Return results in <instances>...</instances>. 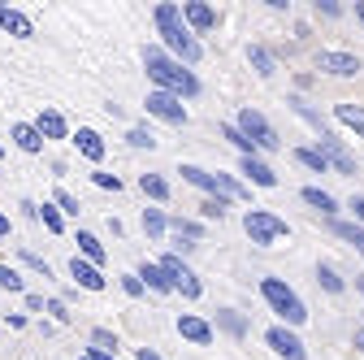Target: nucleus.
<instances>
[{"label": "nucleus", "mask_w": 364, "mask_h": 360, "mask_svg": "<svg viewBox=\"0 0 364 360\" xmlns=\"http://www.w3.org/2000/svg\"><path fill=\"white\" fill-rule=\"evenodd\" d=\"M144 70H148V78H152V87L156 92H169V96H178V100H196L200 96V78L182 65V61H173L161 43H144Z\"/></svg>", "instance_id": "f257e3e1"}, {"label": "nucleus", "mask_w": 364, "mask_h": 360, "mask_svg": "<svg viewBox=\"0 0 364 360\" xmlns=\"http://www.w3.org/2000/svg\"><path fill=\"white\" fill-rule=\"evenodd\" d=\"M152 22H156V35H161V48L173 57V61H182V65H196L200 57H204V48H200V39L182 26V5H173V0H161V5L152 9Z\"/></svg>", "instance_id": "f03ea898"}, {"label": "nucleus", "mask_w": 364, "mask_h": 360, "mask_svg": "<svg viewBox=\"0 0 364 360\" xmlns=\"http://www.w3.org/2000/svg\"><path fill=\"white\" fill-rule=\"evenodd\" d=\"M260 300L269 304L273 317H278V326L299 330V326L308 322V304H304V300H299V291H295L291 282H282L278 274H264V278H260Z\"/></svg>", "instance_id": "7ed1b4c3"}, {"label": "nucleus", "mask_w": 364, "mask_h": 360, "mask_svg": "<svg viewBox=\"0 0 364 360\" xmlns=\"http://www.w3.org/2000/svg\"><path fill=\"white\" fill-rule=\"evenodd\" d=\"M243 231H247V239H252L256 248H273L278 239H287V235H291V226H287V221H282L278 213L256 208V204L243 213Z\"/></svg>", "instance_id": "20e7f679"}, {"label": "nucleus", "mask_w": 364, "mask_h": 360, "mask_svg": "<svg viewBox=\"0 0 364 360\" xmlns=\"http://www.w3.org/2000/svg\"><path fill=\"white\" fill-rule=\"evenodd\" d=\"M235 126L252 139V148L256 152H282V139H278V130H273V122L260 113V109H252V105H243L239 109V117H235Z\"/></svg>", "instance_id": "39448f33"}, {"label": "nucleus", "mask_w": 364, "mask_h": 360, "mask_svg": "<svg viewBox=\"0 0 364 360\" xmlns=\"http://www.w3.org/2000/svg\"><path fill=\"white\" fill-rule=\"evenodd\" d=\"M156 265L165 269V278L173 282V291H182L187 300H200V295H204V282H200V274H196V269H191L187 260H182V256H173V252H169V256H161Z\"/></svg>", "instance_id": "423d86ee"}, {"label": "nucleus", "mask_w": 364, "mask_h": 360, "mask_svg": "<svg viewBox=\"0 0 364 360\" xmlns=\"http://www.w3.org/2000/svg\"><path fill=\"white\" fill-rule=\"evenodd\" d=\"M264 343H269V351L278 356V360H308V347H304V339L291 326H269Z\"/></svg>", "instance_id": "0eeeda50"}, {"label": "nucleus", "mask_w": 364, "mask_h": 360, "mask_svg": "<svg viewBox=\"0 0 364 360\" xmlns=\"http://www.w3.org/2000/svg\"><path fill=\"white\" fill-rule=\"evenodd\" d=\"M316 70L330 74V78H355L364 70V61L355 53H343V48H321L316 53Z\"/></svg>", "instance_id": "6e6552de"}, {"label": "nucleus", "mask_w": 364, "mask_h": 360, "mask_svg": "<svg viewBox=\"0 0 364 360\" xmlns=\"http://www.w3.org/2000/svg\"><path fill=\"white\" fill-rule=\"evenodd\" d=\"M316 152L326 157L330 169H338V174H355V157H351V148L338 139L334 130H321V134H316Z\"/></svg>", "instance_id": "1a4fd4ad"}, {"label": "nucleus", "mask_w": 364, "mask_h": 360, "mask_svg": "<svg viewBox=\"0 0 364 360\" xmlns=\"http://www.w3.org/2000/svg\"><path fill=\"white\" fill-rule=\"evenodd\" d=\"M144 109L152 113V117H161V122H169V126H187V105H182L178 96H169V92H156V87H152V92H148V100H144Z\"/></svg>", "instance_id": "9d476101"}, {"label": "nucleus", "mask_w": 364, "mask_h": 360, "mask_svg": "<svg viewBox=\"0 0 364 360\" xmlns=\"http://www.w3.org/2000/svg\"><path fill=\"white\" fill-rule=\"evenodd\" d=\"M178 334L187 339L191 347H213V339H217V330H213V322H204V317H196V312H178Z\"/></svg>", "instance_id": "9b49d317"}, {"label": "nucleus", "mask_w": 364, "mask_h": 360, "mask_svg": "<svg viewBox=\"0 0 364 360\" xmlns=\"http://www.w3.org/2000/svg\"><path fill=\"white\" fill-rule=\"evenodd\" d=\"M182 26L191 35H208L217 26V9L204 5V0H182Z\"/></svg>", "instance_id": "f8f14e48"}, {"label": "nucleus", "mask_w": 364, "mask_h": 360, "mask_svg": "<svg viewBox=\"0 0 364 360\" xmlns=\"http://www.w3.org/2000/svg\"><path fill=\"white\" fill-rule=\"evenodd\" d=\"M239 174L247 178V187H260V191H273V187H278V169H273L264 157H243V161H239Z\"/></svg>", "instance_id": "ddd939ff"}, {"label": "nucleus", "mask_w": 364, "mask_h": 360, "mask_svg": "<svg viewBox=\"0 0 364 360\" xmlns=\"http://www.w3.org/2000/svg\"><path fill=\"white\" fill-rule=\"evenodd\" d=\"M70 144H74V148H78V157H82V161H91V165H100V161H105V152H109L105 134H100V130H91V126H78V130L70 134Z\"/></svg>", "instance_id": "4468645a"}, {"label": "nucleus", "mask_w": 364, "mask_h": 360, "mask_svg": "<svg viewBox=\"0 0 364 360\" xmlns=\"http://www.w3.org/2000/svg\"><path fill=\"white\" fill-rule=\"evenodd\" d=\"M35 130L43 134V144H53V139H70V122H65V113L61 109H48V105H43L39 109V117H35Z\"/></svg>", "instance_id": "2eb2a0df"}, {"label": "nucleus", "mask_w": 364, "mask_h": 360, "mask_svg": "<svg viewBox=\"0 0 364 360\" xmlns=\"http://www.w3.org/2000/svg\"><path fill=\"white\" fill-rule=\"evenodd\" d=\"M70 278H74L82 291H105V287H109L105 269H96V265H91V260H82V256H74V260H70Z\"/></svg>", "instance_id": "dca6fc26"}, {"label": "nucleus", "mask_w": 364, "mask_h": 360, "mask_svg": "<svg viewBox=\"0 0 364 360\" xmlns=\"http://www.w3.org/2000/svg\"><path fill=\"white\" fill-rule=\"evenodd\" d=\"M0 31H5V35H14V39H35V22H31L22 9L5 5V0H0Z\"/></svg>", "instance_id": "f3484780"}, {"label": "nucleus", "mask_w": 364, "mask_h": 360, "mask_svg": "<svg viewBox=\"0 0 364 360\" xmlns=\"http://www.w3.org/2000/svg\"><path fill=\"white\" fill-rule=\"evenodd\" d=\"M178 174H182V183L200 187L204 196H225V191H221V174H208V169H200V165H182Z\"/></svg>", "instance_id": "a211bd4d"}, {"label": "nucleus", "mask_w": 364, "mask_h": 360, "mask_svg": "<svg viewBox=\"0 0 364 360\" xmlns=\"http://www.w3.org/2000/svg\"><path fill=\"white\" fill-rule=\"evenodd\" d=\"M9 139H14L22 152H31V157L43 152V134L35 130V122H14V126H9Z\"/></svg>", "instance_id": "6ab92c4d"}, {"label": "nucleus", "mask_w": 364, "mask_h": 360, "mask_svg": "<svg viewBox=\"0 0 364 360\" xmlns=\"http://www.w3.org/2000/svg\"><path fill=\"white\" fill-rule=\"evenodd\" d=\"M299 200H304L312 213H321L326 221H334V217H338V200H334L330 191H321V187H304V191H299Z\"/></svg>", "instance_id": "aec40b11"}, {"label": "nucleus", "mask_w": 364, "mask_h": 360, "mask_svg": "<svg viewBox=\"0 0 364 360\" xmlns=\"http://www.w3.org/2000/svg\"><path fill=\"white\" fill-rule=\"evenodd\" d=\"M134 274H139V282H144L148 291H156V295H169V291H173V282L165 278V269H161L156 260H144L139 269H134Z\"/></svg>", "instance_id": "412c9836"}, {"label": "nucleus", "mask_w": 364, "mask_h": 360, "mask_svg": "<svg viewBox=\"0 0 364 360\" xmlns=\"http://www.w3.org/2000/svg\"><path fill=\"white\" fill-rule=\"evenodd\" d=\"M247 65H252L260 78H273V74H278V57H273L264 43H247Z\"/></svg>", "instance_id": "4be33fe9"}, {"label": "nucleus", "mask_w": 364, "mask_h": 360, "mask_svg": "<svg viewBox=\"0 0 364 360\" xmlns=\"http://www.w3.org/2000/svg\"><path fill=\"white\" fill-rule=\"evenodd\" d=\"M74 243H78V256H82V260H91L96 269L105 265V256H109V252H105V243L91 235V231H78V235H74Z\"/></svg>", "instance_id": "5701e85b"}, {"label": "nucleus", "mask_w": 364, "mask_h": 360, "mask_svg": "<svg viewBox=\"0 0 364 360\" xmlns=\"http://www.w3.org/2000/svg\"><path fill=\"white\" fill-rule=\"evenodd\" d=\"M330 231H334L338 239H347V243L355 248V256L364 260V226H355V221H343V217H334V221H330Z\"/></svg>", "instance_id": "b1692460"}, {"label": "nucleus", "mask_w": 364, "mask_h": 360, "mask_svg": "<svg viewBox=\"0 0 364 360\" xmlns=\"http://www.w3.org/2000/svg\"><path fill=\"white\" fill-rule=\"evenodd\" d=\"M139 191H144L148 200L165 204V200H169V178H165V174H139Z\"/></svg>", "instance_id": "393cba45"}, {"label": "nucleus", "mask_w": 364, "mask_h": 360, "mask_svg": "<svg viewBox=\"0 0 364 360\" xmlns=\"http://www.w3.org/2000/svg\"><path fill=\"white\" fill-rule=\"evenodd\" d=\"M144 235H148L152 243H161V239L169 235V217H165V208H144Z\"/></svg>", "instance_id": "a878e982"}, {"label": "nucleus", "mask_w": 364, "mask_h": 360, "mask_svg": "<svg viewBox=\"0 0 364 360\" xmlns=\"http://www.w3.org/2000/svg\"><path fill=\"white\" fill-rule=\"evenodd\" d=\"M334 117H338L347 130H355V139H364V109H360V105H347V100H343V105H334Z\"/></svg>", "instance_id": "bb28decb"}, {"label": "nucleus", "mask_w": 364, "mask_h": 360, "mask_svg": "<svg viewBox=\"0 0 364 360\" xmlns=\"http://www.w3.org/2000/svg\"><path fill=\"white\" fill-rule=\"evenodd\" d=\"M213 330H225V334L243 339V334H247V317H239L235 308H221V312H217V326H213Z\"/></svg>", "instance_id": "cd10ccee"}, {"label": "nucleus", "mask_w": 364, "mask_h": 360, "mask_svg": "<svg viewBox=\"0 0 364 360\" xmlns=\"http://www.w3.org/2000/svg\"><path fill=\"white\" fill-rule=\"evenodd\" d=\"M316 282H321L330 295H343V291H347V282L338 278V269H334L330 260H321V265H316Z\"/></svg>", "instance_id": "c85d7f7f"}, {"label": "nucleus", "mask_w": 364, "mask_h": 360, "mask_svg": "<svg viewBox=\"0 0 364 360\" xmlns=\"http://www.w3.org/2000/svg\"><path fill=\"white\" fill-rule=\"evenodd\" d=\"M39 221H43L48 235H65V213L57 204H39Z\"/></svg>", "instance_id": "c756f323"}, {"label": "nucleus", "mask_w": 364, "mask_h": 360, "mask_svg": "<svg viewBox=\"0 0 364 360\" xmlns=\"http://www.w3.org/2000/svg\"><path fill=\"white\" fill-rule=\"evenodd\" d=\"M287 105H291V109H295V113H299V117H304V122H308V126H312V130H316V134H321V130H330V126H326V122H321V113H316V109H312V105H308V100H304V96H291V100H287Z\"/></svg>", "instance_id": "7c9ffc66"}, {"label": "nucleus", "mask_w": 364, "mask_h": 360, "mask_svg": "<svg viewBox=\"0 0 364 360\" xmlns=\"http://www.w3.org/2000/svg\"><path fill=\"white\" fill-rule=\"evenodd\" d=\"M221 134H225V139H230V144L239 148V157H260V152L252 148V139H247V134H243L235 122H221Z\"/></svg>", "instance_id": "2f4dec72"}, {"label": "nucleus", "mask_w": 364, "mask_h": 360, "mask_svg": "<svg viewBox=\"0 0 364 360\" xmlns=\"http://www.w3.org/2000/svg\"><path fill=\"white\" fill-rule=\"evenodd\" d=\"M291 157H295V161H299L304 169H312V174H330V165H326V157H321V152H316V148H295Z\"/></svg>", "instance_id": "473e14b6"}, {"label": "nucleus", "mask_w": 364, "mask_h": 360, "mask_svg": "<svg viewBox=\"0 0 364 360\" xmlns=\"http://www.w3.org/2000/svg\"><path fill=\"white\" fill-rule=\"evenodd\" d=\"M0 287H5V291H14V295H26V278L18 274L14 265H5V260H0Z\"/></svg>", "instance_id": "72a5a7b5"}, {"label": "nucleus", "mask_w": 364, "mask_h": 360, "mask_svg": "<svg viewBox=\"0 0 364 360\" xmlns=\"http://www.w3.org/2000/svg\"><path fill=\"white\" fill-rule=\"evenodd\" d=\"M126 144H130V148H139V152H144V148L152 152V148H156V134H152L148 126H130V130H126Z\"/></svg>", "instance_id": "f704fd0d"}, {"label": "nucleus", "mask_w": 364, "mask_h": 360, "mask_svg": "<svg viewBox=\"0 0 364 360\" xmlns=\"http://www.w3.org/2000/svg\"><path fill=\"white\" fill-rule=\"evenodd\" d=\"M225 208H230V200H225V196H208V200L200 204V217H204V221H221Z\"/></svg>", "instance_id": "c9c22d12"}, {"label": "nucleus", "mask_w": 364, "mask_h": 360, "mask_svg": "<svg viewBox=\"0 0 364 360\" xmlns=\"http://www.w3.org/2000/svg\"><path fill=\"white\" fill-rule=\"evenodd\" d=\"M53 204H57L65 217H78V208H82V204H78V196H70L65 187H57V191H53Z\"/></svg>", "instance_id": "e433bc0d"}, {"label": "nucleus", "mask_w": 364, "mask_h": 360, "mask_svg": "<svg viewBox=\"0 0 364 360\" xmlns=\"http://www.w3.org/2000/svg\"><path fill=\"white\" fill-rule=\"evenodd\" d=\"M91 183H96L100 191H122V178H117V174H105V169L91 174Z\"/></svg>", "instance_id": "4c0bfd02"}, {"label": "nucleus", "mask_w": 364, "mask_h": 360, "mask_svg": "<svg viewBox=\"0 0 364 360\" xmlns=\"http://www.w3.org/2000/svg\"><path fill=\"white\" fill-rule=\"evenodd\" d=\"M18 256H22V265H31V269H35V274H43V278H53V265L43 260V256H35V252H18Z\"/></svg>", "instance_id": "58836bf2"}, {"label": "nucleus", "mask_w": 364, "mask_h": 360, "mask_svg": "<svg viewBox=\"0 0 364 360\" xmlns=\"http://www.w3.org/2000/svg\"><path fill=\"white\" fill-rule=\"evenodd\" d=\"M48 312H53V322H61V326H70V322H74V312H70V304H65V300H48Z\"/></svg>", "instance_id": "ea45409f"}, {"label": "nucleus", "mask_w": 364, "mask_h": 360, "mask_svg": "<svg viewBox=\"0 0 364 360\" xmlns=\"http://www.w3.org/2000/svg\"><path fill=\"white\" fill-rule=\"evenodd\" d=\"M122 291H126V295H130V300H139V295H144V291H148V287H144V282H139V274H122Z\"/></svg>", "instance_id": "a19ab883"}, {"label": "nucleus", "mask_w": 364, "mask_h": 360, "mask_svg": "<svg viewBox=\"0 0 364 360\" xmlns=\"http://www.w3.org/2000/svg\"><path fill=\"white\" fill-rule=\"evenodd\" d=\"M91 343H96V347H105V351H109V347H117V334H109L105 326H96V330H91Z\"/></svg>", "instance_id": "79ce46f5"}, {"label": "nucleus", "mask_w": 364, "mask_h": 360, "mask_svg": "<svg viewBox=\"0 0 364 360\" xmlns=\"http://www.w3.org/2000/svg\"><path fill=\"white\" fill-rule=\"evenodd\" d=\"M316 14H321V18H338L343 5H338V0H316Z\"/></svg>", "instance_id": "37998d69"}, {"label": "nucleus", "mask_w": 364, "mask_h": 360, "mask_svg": "<svg viewBox=\"0 0 364 360\" xmlns=\"http://www.w3.org/2000/svg\"><path fill=\"white\" fill-rule=\"evenodd\" d=\"M22 300H26V308H31V312H48V300H43V295H35V291H26Z\"/></svg>", "instance_id": "c03bdc74"}, {"label": "nucleus", "mask_w": 364, "mask_h": 360, "mask_svg": "<svg viewBox=\"0 0 364 360\" xmlns=\"http://www.w3.org/2000/svg\"><path fill=\"white\" fill-rule=\"evenodd\" d=\"M82 360H117V351H105V347H87Z\"/></svg>", "instance_id": "a18cd8bd"}, {"label": "nucleus", "mask_w": 364, "mask_h": 360, "mask_svg": "<svg viewBox=\"0 0 364 360\" xmlns=\"http://www.w3.org/2000/svg\"><path fill=\"white\" fill-rule=\"evenodd\" d=\"M351 217H355V226H364V196H351Z\"/></svg>", "instance_id": "49530a36"}, {"label": "nucleus", "mask_w": 364, "mask_h": 360, "mask_svg": "<svg viewBox=\"0 0 364 360\" xmlns=\"http://www.w3.org/2000/svg\"><path fill=\"white\" fill-rule=\"evenodd\" d=\"M26 322H31L26 312H9V317H5V326H9V330H26Z\"/></svg>", "instance_id": "de8ad7c7"}, {"label": "nucleus", "mask_w": 364, "mask_h": 360, "mask_svg": "<svg viewBox=\"0 0 364 360\" xmlns=\"http://www.w3.org/2000/svg\"><path fill=\"white\" fill-rule=\"evenodd\" d=\"M134 360H165L156 347H139V351H134Z\"/></svg>", "instance_id": "09e8293b"}, {"label": "nucleus", "mask_w": 364, "mask_h": 360, "mask_svg": "<svg viewBox=\"0 0 364 360\" xmlns=\"http://www.w3.org/2000/svg\"><path fill=\"white\" fill-rule=\"evenodd\" d=\"M9 231H14V221H9V213H0V239H9Z\"/></svg>", "instance_id": "8fccbe9b"}, {"label": "nucleus", "mask_w": 364, "mask_h": 360, "mask_svg": "<svg viewBox=\"0 0 364 360\" xmlns=\"http://www.w3.org/2000/svg\"><path fill=\"white\" fill-rule=\"evenodd\" d=\"M355 347H360V351H364V322H360V326H355Z\"/></svg>", "instance_id": "3c124183"}, {"label": "nucleus", "mask_w": 364, "mask_h": 360, "mask_svg": "<svg viewBox=\"0 0 364 360\" xmlns=\"http://www.w3.org/2000/svg\"><path fill=\"white\" fill-rule=\"evenodd\" d=\"M355 18H360V22H364V0H355Z\"/></svg>", "instance_id": "603ef678"}, {"label": "nucleus", "mask_w": 364, "mask_h": 360, "mask_svg": "<svg viewBox=\"0 0 364 360\" xmlns=\"http://www.w3.org/2000/svg\"><path fill=\"white\" fill-rule=\"evenodd\" d=\"M355 291H360V295H364V274H355Z\"/></svg>", "instance_id": "864d4df0"}, {"label": "nucleus", "mask_w": 364, "mask_h": 360, "mask_svg": "<svg viewBox=\"0 0 364 360\" xmlns=\"http://www.w3.org/2000/svg\"><path fill=\"white\" fill-rule=\"evenodd\" d=\"M0 157H5V148H0Z\"/></svg>", "instance_id": "5fc2aeb1"}]
</instances>
